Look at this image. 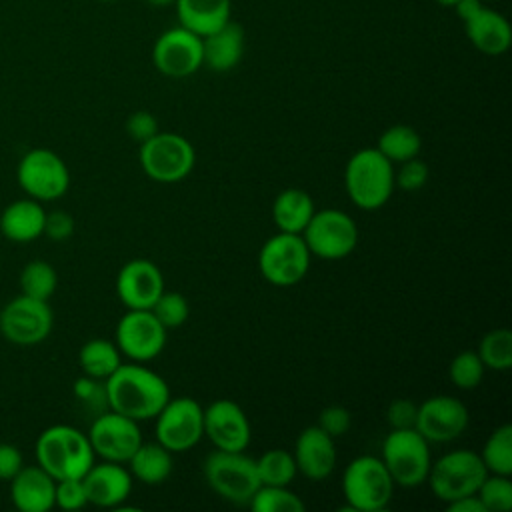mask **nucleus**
Masks as SVG:
<instances>
[{"label":"nucleus","instance_id":"ea45409f","mask_svg":"<svg viewBox=\"0 0 512 512\" xmlns=\"http://www.w3.org/2000/svg\"><path fill=\"white\" fill-rule=\"evenodd\" d=\"M74 396L84 406L96 410V414H100V412H104V408H108L104 380H98V378H92V376L84 374L82 378H78L74 382Z\"/></svg>","mask_w":512,"mask_h":512},{"label":"nucleus","instance_id":"58836bf2","mask_svg":"<svg viewBox=\"0 0 512 512\" xmlns=\"http://www.w3.org/2000/svg\"><path fill=\"white\" fill-rule=\"evenodd\" d=\"M428 176H430L428 164L418 156H414L398 164V170H394V186H398L404 192H416L428 182Z\"/></svg>","mask_w":512,"mask_h":512},{"label":"nucleus","instance_id":"412c9836","mask_svg":"<svg viewBox=\"0 0 512 512\" xmlns=\"http://www.w3.org/2000/svg\"><path fill=\"white\" fill-rule=\"evenodd\" d=\"M132 474L122 462H94L82 476L88 504L102 508H118L132 490Z\"/></svg>","mask_w":512,"mask_h":512},{"label":"nucleus","instance_id":"f704fd0d","mask_svg":"<svg viewBox=\"0 0 512 512\" xmlns=\"http://www.w3.org/2000/svg\"><path fill=\"white\" fill-rule=\"evenodd\" d=\"M248 506L254 512H304L306 504L288 486H264L252 494Z\"/></svg>","mask_w":512,"mask_h":512},{"label":"nucleus","instance_id":"2eb2a0df","mask_svg":"<svg viewBox=\"0 0 512 512\" xmlns=\"http://www.w3.org/2000/svg\"><path fill=\"white\" fill-rule=\"evenodd\" d=\"M154 68L168 78H186L202 68V38L184 26L164 30L152 46Z\"/></svg>","mask_w":512,"mask_h":512},{"label":"nucleus","instance_id":"a878e982","mask_svg":"<svg viewBox=\"0 0 512 512\" xmlns=\"http://www.w3.org/2000/svg\"><path fill=\"white\" fill-rule=\"evenodd\" d=\"M178 24L200 38L230 20L232 0H176Z\"/></svg>","mask_w":512,"mask_h":512},{"label":"nucleus","instance_id":"49530a36","mask_svg":"<svg viewBox=\"0 0 512 512\" xmlns=\"http://www.w3.org/2000/svg\"><path fill=\"white\" fill-rule=\"evenodd\" d=\"M24 466L22 462V452L8 442H0V480H12L20 468Z\"/></svg>","mask_w":512,"mask_h":512},{"label":"nucleus","instance_id":"603ef678","mask_svg":"<svg viewBox=\"0 0 512 512\" xmlns=\"http://www.w3.org/2000/svg\"><path fill=\"white\" fill-rule=\"evenodd\" d=\"M482 2H484V0H482Z\"/></svg>","mask_w":512,"mask_h":512},{"label":"nucleus","instance_id":"5701e85b","mask_svg":"<svg viewBox=\"0 0 512 512\" xmlns=\"http://www.w3.org/2000/svg\"><path fill=\"white\" fill-rule=\"evenodd\" d=\"M56 480L42 466H22L10 480V496L20 512H48L54 506Z\"/></svg>","mask_w":512,"mask_h":512},{"label":"nucleus","instance_id":"4c0bfd02","mask_svg":"<svg viewBox=\"0 0 512 512\" xmlns=\"http://www.w3.org/2000/svg\"><path fill=\"white\" fill-rule=\"evenodd\" d=\"M150 312L158 318V322L168 330V328H178L182 326L188 316H190V304L180 292H168L164 290L156 302L152 304Z\"/></svg>","mask_w":512,"mask_h":512},{"label":"nucleus","instance_id":"9b49d317","mask_svg":"<svg viewBox=\"0 0 512 512\" xmlns=\"http://www.w3.org/2000/svg\"><path fill=\"white\" fill-rule=\"evenodd\" d=\"M16 180L30 198L52 202L68 192L70 172L56 152L48 148H32L20 158Z\"/></svg>","mask_w":512,"mask_h":512},{"label":"nucleus","instance_id":"3c124183","mask_svg":"<svg viewBox=\"0 0 512 512\" xmlns=\"http://www.w3.org/2000/svg\"><path fill=\"white\" fill-rule=\"evenodd\" d=\"M96 2H118V0H96Z\"/></svg>","mask_w":512,"mask_h":512},{"label":"nucleus","instance_id":"423d86ee","mask_svg":"<svg viewBox=\"0 0 512 512\" xmlns=\"http://www.w3.org/2000/svg\"><path fill=\"white\" fill-rule=\"evenodd\" d=\"M202 470L208 486L234 504H248L260 486L256 460L244 450H214L204 458Z\"/></svg>","mask_w":512,"mask_h":512},{"label":"nucleus","instance_id":"7c9ffc66","mask_svg":"<svg viewBox=\"0 0 512 512\" xmlns=\"http://www.w3.org/2000/svg\"><path fill=\"white\" fill-rule=\"evenodd\" d=\"M488 474H512V426L500 424L490 432L478 452Z\"/></svg>","mask_w":512,"mask_h":512},{"label":"nucleus","instance_id":"7ed1b4c3","mask_svg":"<svg viewBox=\"0 0 512 512\" xmlns=\"http://www.w3.org/2000/svg\"><path fill=\"white\" fill-rule=\"evenodd\" d=\"M344 188L362 210L382 208L394 192V164L378 148L354 152L344 168Z\"/></svg>","mask_w":512,"mask_h":512},{"label":"nucleus","instance_id":"dca6fc26","mask_svg":"<svg viewBox=\"0 0 512 512\" xmlns=\"http://www.w3.org/2000/svg\"><path fill=\"white\" fill-rule=\"evenodd\" d=\"M116 346L134 362L154 360L166 346V328L150 310L126 308L116 324Z\"/></svg>","mask_w":512,"mask_h":512},{"label":"nucleus","instance_id":"0eeeda50","mask_svg":"<svg viewBox=\"0 0 512 512\" xmlns=\"http://www.w3.org/2000/svg\"><path fill=\"white\" fill-rule=\"evenodd\" d=\"M486 474L488 470L480 454L468 448H460L446 452L436 462H432L426 482L438 500L452 502L456 498L476 494Z\"/></svg>","mask_w":512,"mask_h":512},{"label":"nucleus","instance_id":"f3484780","mask_svg":"<svg viewBox=\"0 0 512 512\" xmlns=\"http://www.w3.org/2000/svg\"><path fill=\"white\" fill-rule=\"evenodd\" d=\"M468 420V408L462 400L438 394L418 404L414 428L428 442H450L466 430Z\"/></svg>","mask_w":512,"mask_h":512},{"label":"nucleus","instance_id":"37998d69","mask_svg":"<svg viewBox=\"0 0 512 512\" xmlns=\"http://www.w3.org/2000/svg\"><path fill=\"white\" fill-rule=\"evenodd\" d=\"M126 132L132 140H136L138 144L146 142L148 138H152L154 134L160 132L158 128V120L152 112L148 110H136L128 116L126 120Z\"/></svg>","mask_w":512,"mask_h":512},{"label":"nucleus","instance_id":"c9c22d12","mask_svg":"<svg viewBox=\"0 0 512 512\" xmlns=\"http://www.w3.org/2000/svg\"><path fill=\"white\" fill-rule=\"evenodd\" d=\"M484 370L486 368L476 350H462L452 358L448 366V376L456 388L472 390L482 382Z\"/></svg>","mask_w":512,"mask_h":512},{"label":"nucleus","instance_id":"aec40b11","mask_svg":"<svg viewBox=\"0 0 512 512\" xmlns=\"http://www.w3.org/2000/svg\"><path fill=\"white\" fill-rule=\"evenodd\" d=\"M296 470L308 480H324L336 468L338 452L334 438L326 434L318 424L304 428L294 442Z\"/></svg>","mask_w":512,"mask_h":512},{"label":"nucleus","instance_id":"6ab92c4d","mask_svg":"<svg viewBox=\"0 0 512 512\" xmlns=\"http://www.w3.org/2000/svg\"><path fill=\"white\" fill-rule=\"evenodd\" d=\"M162 292L164 276L160 268L146 258L128 260L116 276V294L126 308L150 310Z\"/></svg>","mask_w":512,"mask_h":512},{"label":"nucleus","instance_id":"c85d7f7f","mask_svg":"<svg viewBox=\"0 0 512 512\" xmlns=\"http://www.w3.org/2000/svg\"><path fill=\"white\" fill-rule=\"evenodd\" d=\"M120 356L122 354L116 342L106 338H92L82 344L78 352V362L86 376L106 380L122 364Z\"/></svg>","mask_w":512,"mask_h":512},{"label":"nucleus","instance_id":"de8ad7c7","mask_svg":"<svg viewBox=\"0 0 512 512\" xmlns=\"http://www.w3.org/2000/svg\"><path fill=\"white\" fill-rule=\"evenodd\" d=\"M448 512H486L480 498L476 494H468L462 498H456L452 502H446Z\"/></svg>","mask_w":512,"mask_h":512},{"label":"nucleus","instance_id":"a18cd8bd","mask_svg":"<svg viewBox=\"0 0 512 512\" xmlns=\"http://www.w3.org/2000/svg\"><path fill=\"white\" fill-rule=\"evenodd\" d=\"M416 412H418V404H414L408 398H398L388 404L386 418L392 428H414Z\"/></svg>","mask_w":512,"mask_h":512},{"label":"nucleus","instance_id":"8fccbe9b","mask_svg":"<svg viewBox=\"0 0 512 512\" xmlns=\"http://www.w3.org/2000/svg\"><path fill=\"white\" fill-rule=\"evenodd\" d=\"M436 4H440V6H444V8H454V4L458 2V0H434Z\"/></svg>","mask_w":512,"mask_h":512},{"label":"nucleus","instance_id":"4be33fe9","mask_svg":"<svg viewBox=\"0 0 512 512\" xmlns=\"http://www.w3.org/2000/svg\"><path fill=\"white\" fill-rule=\"evenodd\" d=\"M460 22L464 24V32L470 44L478 52L486 56H500L510 48L512 30L508 20L494 8H488L484 2L462 16Z\"/></svg>","mask_w":512,"mask_h":512},{"label":"nucleus","instance_id":"f03ea898","mask_svg":"<svg viewBox=\"0 0 512 512\" xmlns=\"http://www.w3.org/2000/svg\"><path fill=\"white\" fill-rule=\"evenodd\" d=\"M34 452L38 466L54 480L82 478L96 458L88 436L68 424H54L42 430Z\"/></svg>","mask_w":512,"mask_h":512},{"label":"nucleus","instance_id":"ddd939ff","mask_svg":"<svg viewBox=\"0 0 512 512\" xmlns=\"http://www.w3.org/2000/svg\"><path fill=\"white\" fill-rule=\"evenodd\" d=\"M54 314L46 300L16 296L0 310V334L18 346H34L52 332Z\"/></svg>","mask_w":512,"mask_h":512},{"label":"nucleus","instance_id":"473e14b6","mask_svg":"<svg viewBox=\"0 0 512 512\" xmlns=\"http://www.w3.org/2000/svg\"><path fill=\"white\" fill-rule=\"evenodd\" d=\"M58 286V274L52 264L46 260H32L20 272V294L36 298V300H50Z\"/></svg>","mask_w":512,"mask_h":512},{"label":"nucleus","instance_id":"c03bdc74","mask_svg":"<svg viewBox=\"0 0 512 512\" xmlns=\"http://www.w3.org/2000/svg\"><path fill=\"white\" fill-rule=\"evenodd\" d=\"M74 232V218L64 212V210H52L46 212V220H44V234L54 242H64L72 236Z\"/></svg>","mask_w":512,"mask_h":512},{"label":"nucleus","instance_id":"b1692460","mask_svg":"<svg viewBox=\"0 0 512 512\" xmlns=\"http://www.w3.org/2000/svg\"><path fill=\"white\" fill-rule=\"evenodd\" d=\"M244 56V30L232 18L216 28L214 32L202 36V66L214 72L232 70Z\"/></svg>","mask_w":512,"mask_h":512},{"label":"nucleus","instance_id":"f8f14e48","mask_svg":"<svg viewBox=\"0 0 512 512\" xmlns=\"http://www.w3.org/2000/svg\"><path fill=\"white\" fill-rule=\"evenodd\" d=\"M156 418V442L174 452H186L204 436V408L190 396L168 398Z\"/></svg>","mask_w":512,"mask_h":512},{"label":"nucleus","instance_id":"39448f33","mask_svg":"<svg viewBox=\"0 0 512 512\" xmlns=\"http://www.w3.org/2000/svg\"><path fill=\"white\" fill-rule=\"evenodd\" d=\"M380 460L394 486H420L426 482L432 464L430 442L416 428H392L382 442Z\"/></svg>","mask_w":512,"mask_h":512},{"label":"nucleus","instance_id":"f257e3e1","mask_svg":"<svg viewBox=\"0 0 512 512\" xmlns=\"http://www.w3.org/2000/svg\"><path fill=\"white\" fill-rule=\"evenodd\" d=\"M108 410L124 414L136 422L154 418L170 398L166 380L140 362L120 364L106 380Z\"/></svg>","mask_w":512,"mask_h":512},{"label":"nucleus","instance_id":"4468645a","mask_svg":"<svg viewBox=\"0 0 512 512\" xmlns=\"http://www.w3.org/2000/svg\"><path fill=\"white\" fill-rule=\"evenodd\" d=\"M86 436L96 456L122 464H126L134 450L142 444V432L138 428V422L114 410H104L96 414Z\"/></svg>","mask_w":512,"mask_h":512},{"label":"nucleus","instance_id":"20e7f679","mask_svg":"<svg viewBox=\"0 0 512 512\" xmlns=\"http://www.w3.org/2000/svg\"><path fill=\"white\" fill-rule=\"evenodd\" d=\"M394 482L378 456L364 454L348 462L342 474L344 510L378 512L392 500Z\"/></svg>","mask_w":512,"mask_h":512},{"label":"nucleus","instance_id":"bb28decb","mask_svg":"<svg viewBox=\"0 0 512 512\" xmlns=\"http://www.w3.org/2000/svg\"><path fill=\"white\" fill-rule=\"evenodd\" d=\"M314 212V202L302 188H286L272 202V220L280 232L302 234Z\"/></svg>","mask_w":512,"mask_h":512},{"label":"nucleus","instance_id":"cd10ccee","mask_svg":"<svg viewBox=\"0 0 512 512\" xmlns=\"http://www.w3.org/2000/svg\"><path fill=\"white\" fill-rule=\"evenodd\" d=\"M128 470L132 478L156 486L162 484L172 474V452L164 448L160 442H144L134 450L128 458Z\"/></svg>","mask_w":512,"mask_h":512},{"label":"nucleus","instance_id":"9d476101","mask_svg":"<svg viewBox=\"0 0 512 512\" xmlns=\"http://www.w3.org/2000/svg\"><path fill=\"white\" fill-rule=\"evenodd\" d=\"M310 250L300 234L280 232L270 236L258 252V268L274 286L298 284L310 266Z\"/></svg>","mask_w":512,"mask_h":512},{"label":"nucleus","instance_id":"a211bd4d","mask_svg":"<svg viewBox=\"0 0 512 512\" xmlns=\"http://www.w3.org/2000/svg\"><path fill=\"white\" fill-rule=\"evenodd\" d=\"M246 412L228 398H218L204 408V436L216 450H244L250 444Z\"/></svg>","mask_w":512,"mask_h":512},{"label":"nucleus","instance_id":"72a5a7b5","mask_svg":"<svg viewBox=\"0 0 512 512\" xmlns=\"http://www.w3.org/2000/svg\"><path fill=\"white\" fill-rule=\"evenodd\" d=\"M476 354L484 368L504 372L512 366V332L508 328L488 330L478 344Z\"/></svg>","mask_w":512,"mask_h":512},{"label":"nucleus","instance_id":"393cba45","mask_svg":"<svg viewBox=\"0 0 512 512\" xmlns=\"http://www.w3.org/2000/svg\"><path fill=\"white\" fill-rule=\"evenodd\" d=\"M46 210L34 198H22L10 202L0 214V232L4 238L26 244L44 234Z\"/></svg>","mask_w":512,"mask_h":512},{"label":"nucleus","instance_id":"6e6552de","mask_svg":"<svg viewBox=\"0 0 512 512\" xmlns=\"http://www.w3.org/2000/svg\"><path fill=\"white\" fill-rule=\"evenodd\" d=\"M138 160L144 174L162 184L184 180L196 162V152L190 140L176 132H158L140 144Z\"/></svg>","mask_w":512,"mask_h":512},{"label":"nucleus","instance_id":"09e8293b","mask_svg":"<svg viewBox=\"0 0 512 512\" xmlns=\"http://www.w3.org/2000/svg\"><path fill=\"white\" fill-rule=\"evenodd\" d=\"M146 2L156 6V8H164V6H172L176 0H146Z\"/></svg>","mask_w":512,"mask_h":512},{"label":"nucleus","instance_id":"e433bc0d","mask_svg":"<svg viewBox=\"0 0 512 512\" xmlns=\"http://www.w3.org/2000/svg\"><path fill=\"white\" fill-rule=\"evenodd\" d=\"M486 512H508L512 508V482L504 474H486L476 490Z\"/></svg>","mask_w":512,"mask_h":512},{"label":"nucleus","instance_id":"2f4dec72","mask_svg":"<svg viewBox=\"0 0 512 512\" xmlns=\"http://www.w3.org/2000/svg\"><path fill=\"white\" fill-rule=\"evenodd\" d=\"M256 472L264 486H288L298 474L292 452L270 448L256 460Z\"/></svg>","mask_w":512,"mask_h":512},{"label":"nucleus","instance_id":"a19ab883","mask_svg":"<svg viewBox=\"0 0 512 512\" xmlns=\"http://www.w3.org/2000/svg\"><path fill=\"white\" fill-rule=\"evenodd\" d=\"M86 490L82 484V478H62L56 480V490H54V506L62 510H78L86 506Z\"/></svg>","mask_w":512,"mask_h":512},{"label":"nucleus","instance_id":"79ce46f5","mask_svg":"<svg viewBox=\"0 0 512 512\" xmlns=\"http://www.w3.org/2000/svg\"><path fill=\"white\" fill-rule=\"evenodd\" d=\"M318 426L330 434L334 440L344 436L352 426V414L344 406H326L318 414Z\"/></svg>","mask_w":512,"mask_h":512},{"label":"nucleus","instance_id":"c756f323","mask_svg":"<svg viewBox=\"0 0 512 512\" xmlns=\"http://www.w3.org/2000/svg\"><path fill=\"white\" fill-rule=\"evenodd\" d=\"M376 148L392 164H400V162L410 160V158L420 154L422 140H420V134L412 126H408V124H394V126L386 128L378 136Z\"/></svg>","mask_w":512,"mask_h":512},{"label":"nucleus","instance_id":"1a4fd4ad","mask_svg":"<svg viewBox=\"0 0 512 512\" xmlns=\"http://www.w3.org/2000/svg\"><path fill=\"white\" fill-rule=\"evenodd\" d=\"M312 256L342 260L358 244V228L350 214L336 208L316 210L300 234Z\"/></svg>","mask_w":512,"mask_h":512}]
</instances>
